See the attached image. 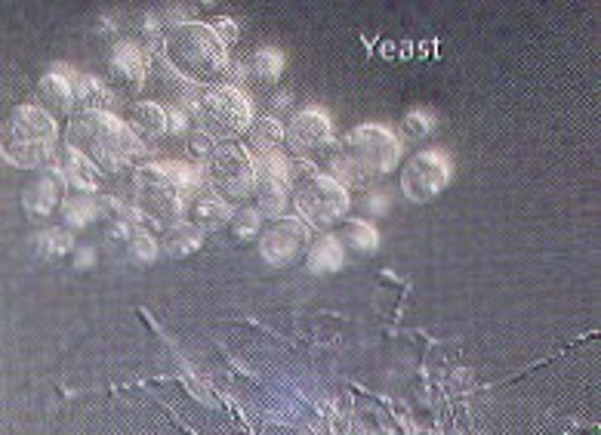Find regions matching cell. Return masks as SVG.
Wrapping results in <instances>:
<instances>
[{"label":"cell","mask_w":601,"mask_h":435,"mask_svg":"<svg viewBox=\"0 0 601 435\" xmlns=\"http://www.w3.org/2000/svg\"><path fill=\"white\" fill-rule=\"evenodd\" d=\"M189 152H192V158H204V155H211L213 158V140L207 136V133H192L189 136Z\"/></svg>","instance_id":"28"},{"label":"cell","mask_w":601,"mask_h":435,"mask_svg":"<svg viewBox=\"0 0 601 435\" xmlns=\"http://www.w3.org/2000/svg\"><path fill=\"white\" fill-rule=\"evenodd\" d=\"M108 87L136 93L148 81V59L133 40H115L106 56Z\"/></svg>","instance_id":"12"},{"label":"cell","mask_w":601,"mask_h":435,"mask_svg":"<svg viewBox=\"0 0 601 435\" xmlns=\"http://www.w3.org/2000/svg\"><path fill=\"white\" fill-rule=\"evenodd\" d=\"M284 140V128L278 118H260L253 130H250V140L248 148L250 155H253V161H263L268 155H278V145Z\"/></svg>","instance_id":"18"},{"label":"cell","mask_w":601,"mask_h":435,"mask_svg":"<svg viewBox=\"0 0 601 435\" xmlns=\"http://www.w3.org/2000/svg\"><path fill=\"white\" fill-rule=\"evenodd\" d=\"M133 195H136V210L155 222H170L177 226L189 192L182 185L179 164H145L133 173Z\"/></svg>","instance_id":"5"},{"label":"cell","mask_w":601,"mask_h":435,"mask_svg":"<svg viewBox=\"0 0 601 435\" xmlns=\"http://www.w3.org/2000/svg\"><path fill=\"white\" fill-rule=\"evenodd\" d=\"M56 121L40 106H19L3 124V158L22 170H44L56 155Z\"/></svg>","instance_id":"4"},{"label":"cell","mask_w":601,"mask_h":435,"mask_svg":"<svg viewBox=\"0 0 601 435\" xmlns=\"http://www.w3.org/2000/svg\"><path fill=\"white\" fill-rule=\"evenodd\" d=\"M211 182L219 198L244 201L256 192V161L244 145L216 148L211 158Z\"/></svg>","instance_id":"8"},{"label":"cell","mask_w":601,"mask_h":435,"mask_svg":"<svg viewBox=\"0 0 601 435\" xmlns=\"http://www.w3.org/2000/svg\"><path fill=\"white\" fill-rule=\"evenodd\" d=\"M284 140L302 161H312V158L334 152V130H330V121L321 109L300 111L284 130Z\"/></svg>","instance_id":"10"},{"label":"cell","mask_w":601,"mask_h":435,"mask_svg":"<svg viewBox=\"0 0 601 435\" xmlns=\"http://www.w3.org/2000/svg\"><path fill=\"white\" fill-rule=\"evenodd\" d=\"M189 114L197 130L207 133L211 140H231L253 128V106L248 102V96L231 84H219V87L197 93Z\"/></svg>","instance_id":"6"},{"label":"cell","mask_w":601,"mask_h":435,"mask_svg":"<svg viewBox=\"0 0 601 435\" xmlns=\"http://www.w3.org/2000/svg\"><path fill=\"white\" fill-rule=\"evenodd\" d=\"M432 128V121L425 118L423 111H413V114H407V133H425V130Z\"/></svg>","instance_id":"29"},{"label":"cell","mask_w":601,"mask_h":435,"mask_svg":"<svg viewBox=\"0 0 601 435\" xmlns=\"http://www.w3.org/2000/svg\"><path fill=\"white\" fill-rule=\"evenodd\" d=\"M99 210H103V207L93 201L89 192H71L69 198L62 201V217H65L69 226H87V222L96 219Z\"/></svg>","instance_id":"24"},{"label":"cell","mask_w":601,"mask_h":435,"mask_svg":"<svg viewBox=\"0 0 601 435\" xmlns=\"http://www.w3.org/2000/svg\"><path fill=\"white\" fill-rule=\"evenodd\" d=\"M213 32L219 35V40H223L226 47H229V44H235V37H238V28H235V22H226V19H223V22H216V25H213Z\"/></svg>","instance_id":"30"},{"label":"cell","mask_w":601,"mask_h":435,"mask_svg":"<svg viewBox=\"0 0 601 435\" xmlns=\"http://www.w3.org/2000/svg\"><path fill=\"white\" fill-rule=\"evenodd\" d=\"M127 128L140 140H158L167 133V109L160 102H133L127 109Z\"/></svg>","instance_id":"17"},{"label":"cell","mask_w":601,"mask_h":435,"mask_svg":"<svg viewBox=\"0 0 601 435\" xmlns=\"http://www.w3.org/2000/svg\"><path fill=\"white\" fill-rule=\"evenodd\" d=\"M62 177L69 182V189L74 192H96L103 185V173L99 167L89 161L84 152H77L74 145H62V164H59Z\"/></svg>","instance_id":"16"},{"label":"cell","mask_w":601,"mask_h":435,"mask_svg":"<svg viewBox=\"0 0 601 435\" xmlns=\"http://www.w3.org/2000/svg\"><path fill=\"white\" fill-rule=\"evenodd\" d=\"M201 238H204V232L197 226H192V222H177L164 235V251H167V256L195 254L197 247H201Z\"/></svg>","instance_id":"21"},{"label":"cell","mask_w":601,"mask_h":435,"mask_svg":"<svg viewBox=\"0 0 601 435\" xmlns=\"http://www.w3.org/2000/svg\"><path fill=\"white\" fill-rule=\"evenodd\" d=\"M287 189H290V164L281 155H268L256 161V210L275 217L287 204Z\"/></svg>","instance_id":"13"},{"label":"cell","mask_w":601,"mask_h":435,"mask_svg":"<svg viewBox=\"0 0 601 435\" xmlns=\"http://www.w3.org/2000/svg\"><path fill=\"white\" fill-rule=\"evenodd\" d=\"M447 182H450V161L442 152H420L401 170V189H405L407 198L417 201V204L438 198Z\"/></svg>","instance_id":"9"},{"label":"cell","mask_w":601,"mask_h":435,"mask_svg":"<svg viewBox=\"0 0 601 435\" xmlns=\"http://www.w3.org/2000/svg\"><path fill=\"white\" fill-rule=\"evenodd\" d=\"M77 99H81V111H108L115 102L106 84L99 77H89V74H81V81H77Z\"/></svg>","instance_id":"22"},{"label":"cell","mask_w":601,"mask_h":435,"mask_svg":"<svg viewBox=\"0 0 601 435\" xmlns=\"http://www.w3.org/2000/svg\"><path fill=\"white\" fill-rule=\"evenodd\" d=\"M71 235L65 232V229H47V232H40V235L35 238V247L37 254L44 256V259H62V256L71 251Z\"/></svg>","instance_id":"25"},{"label":"cell","mask_w":601,"mask_h":435,"mask_svg":"<svg viewBox=\"0 0 601 435\" xmlns=\"http://www.w3.org/2000/svg\"><path fill=\"white\" fill-rule=\"evenodd\" d=\"M77 81H81V74L71 72L69 65H53L50 72L40 77V84H37L40 109L50 111V114H71L74 118L77 109H81Z\"/></svg>","instance_id":"14"},{"label":"cell","mask_w":601,"mask_h":435,"mask_svg":"<svg viewBox=\"0 0 601 435\" xmlns=\"http://www.w3.org/2000/svg\"><path fill=\"white\" fill-rule=\"evenodd\" d=\"M398 161H401V143L389 130L380 124H361V128L349 130L339 143H334V152H330L334 173L330 177L346 189L349 185L361 189L392 173Z\"/></svg>","instance_id":"1"},{"label":"cell","mask_w":601,"mask_h":435,"mask_svg":"<svg viewBox=\"0 0 601 435\" xmlns=\"http://www.w3.org/2000/svg\"><path fill=\"white\" fill-rule=\"evenodd\" d=\"M346 235L352 241L354 251H361V254H371L373 247H376V229L368 226V222H361V219H352L346 226Z\"/></svg>","instance_id":"27"},{"label":"cell","mask_w":601,"mask_h":435,"mask_svg":"<svg viewBox=\"0 0 601 435\" xmlns=\"http://www.w3.org/2000/svg\"><path fill=\"white\" fill-rule=\"evenodd\" d=\"M164 59L195 87H219L229 77V50L204 22H179L170 28L164 37Z\"/></svg>","instance_id":"3"},{"label":"cell","mask_w":601,"mask_h":435,"mask_svg":"<svg viewBox=\"0 0 601 435\" xmlns=\"http://www.w3.org/2000/svg\"><path fill=\"white\" fill-rule=\"evenodd\" d=\"M297 207L309 226H336L349 214V189L330 173H315L297 189Z\"/></svg>","instance_id":"7"},{"label":"cell","mask_w":601,"mask_h":435,"mask_svg":"<svg viewBox=\"0 0 601 435\" xmlns=\"http://www.w3.org/2000/svg\"><path fill=\"white\" fill-rule=\"evenodd\" d=\"M309 238H312L309 222H302V219H293V217H278L266 229L260 251H263V259H266V263L284 269V266L297 263V259L305 254Z\"/></svg>","instance_id":"11"},{"label":"cell","mask_w":601,"mask_h":435,"mask_svg":"<svg viewBox=\"0 0 601 435\" xmlns=\"http://www.w3.org/2000/svg\"><path fill=\"white\" fill-rule=\"evenodd\" d=\"M339 266H342V247H339L336 238H321L312 244V251H309V269L312 273H336Z\"/></svg>","instance_id":"23"},{"label":"cell","mask_w":601,"mask_h":435,"mask_svg":"<svg viewBox=\"0 0 601 435\" xmlns=\"http://www.w3.org/2000/svg\"><path fill=\"white\" fill-rule=\"evenodd\" d=\"M260 210H238L235 217L229 219V229H231V238L238 241V244H248L250 238H256V232H260Z\"/></svg>","instance_id":"26"},{"label":"cell","mask_w":601,"mask_h":435,"mask_svg":"<svg viewBox=\"0 0 601 435\" xmlns=\"http://www.w3.org/2000/svg\"><path fill=\"white\" fill-rule=\"evenodd\" d=\"M65 185H69V182H65V177H62V170H59V167H44L35 180L25 185V192H22V204H25L28 217H35V219L50 217V214L56 210V204L62 201Z\"/></svg>","instance_id":"15"},{"label":"cell","mask_w":601,"mask_h":435,"mask_svg":"<svg viewBox=\"0 0 601 435\" xmlns=\"http://www.w3.org/2000/svg\"><path fill=\"white\" fill-rule=\"evenodd\" d=\"M235 217L229 207V201L219 198V195H201L195 198V207H192V226H197L201 232H213L219 226H226L229 219Z\"/></svg>","instance_id":"19"},{"label":"cell","mask_w":601,"mask_h":435,"mask_svg":"<svg viewBox=\"0 0 601 435\" xmlns=\"http://www.w3.org/2000/svg\"><path fill=\"white\" fill-rule=\"evenodd\" d=\"M284 72V56L275 50V47H260L253 59H250V81L256 84H278V77Z\"/></svg>","instance_id":"20"},{"label":"cell","mask_w":601,"mask_h":435,"mask_svg":"<svg viewBox=\"0 0 601 435\" xmlns=\"http://www.w3.org/2000/svg\"><path fill=\"white\" fill-rule=\"evenodd\" d=\"M69 145L106 173H121L145 155L140 136L111 111H77L69 121Z\"/></svg>","instance_id":"2"}]
</instances>
